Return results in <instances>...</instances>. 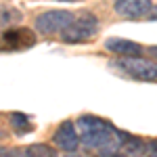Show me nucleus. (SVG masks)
Here are the masks:
<instances>
[{
	"instance_id": "14",
	"label": "nucleus",
	"mask_w": 157,
	"mask_h": 157,
	"mask_svg": "<svg viewBox=\"0 0 157 157\" xmlns=\"http://www.w3.org/2000/svg\"><path fill=\"white\" fill-rule=\"evenodd\" d=\"M98 157H128V155H124V153H105V155H98Z\"/></svg>"
},
{
	"instance_id": "7",
	"label": "nucleus",
	"mask_w": 157,
	"mask_h": 157,
	"mask_svg": "<svg viewBox=\"0 0 157 157\" xmlns=\"http://www.w3.org/2000/svg\"><path fill=\"white\" fill-rule=\"evenodd\" d=\"M36 42L34 32L25 29V27H11L2 34V46L6 48H27Z\"/></svg>"
},
{
	"instance_id": "16",
	"label": "nucleus",
	"mask_w": 157,
	"mask_h": 157,
	"mask_svg": "<svg viewBox=\"0 0 157 157\" xmlns=\"http://www.w3.org/2000/svg\"><path fill=\"white\" fill-rule=\"evenodd\" d=\"M151 17H155V19H157V6H153V11H151Z\"/></svg>"
},
{
	"instance_id": "2",
	"label": "nucleus",
	"mask_w": 157,
	"mask_h": 157,
	"mask_svg": "<svg viewBox=\"0 0 157 157\" xmlns=\"http://www.w3.org/2000/svg\"><path fill=\"white\" fill-rule=\"evenodd\" d=\"M97 32H98V19L92 13L84 11L78 17H73V21L67 25V29L61 34V38L67 44H82V42H88L90 38H94Z\"/></svg>"
},
{
	"instance_id": "13",
	"label": "nucleus",
	"mask_w": 157,
	"mask_h": 157,
	"mask_svg": "<svg viewBox=\"0 0 157 157\" xmlns=\"http://www.w3.org/2000/svg\"><path fill=\"white\" fill-rule=\"evenodd\" d=\"M147 153H149V157L157 155V140H153V143H149V145H147Z\"/></svg>"
},
{
	"instance_id": "5",
	"label": "nucleus",
	"mask_w": 157,
	"mask_h": 157,
	"mask_svg": "<svg viewBox=\"0 0 157 157\" xmlns=\"http://www.w3.org/2000/svg\"><path fill=\"white\" fill-rule=\"evenodd\" d=\"M52 143L57 149L65 151V153H75V149L82 145L80 143V134H78V128L71 120H65L59 128L52 134Z\"/></svg>"
},
{
	"instance_id": "15",
	"label": "nucleus",
	"mask_w": 157,
	"mask_h": 157,
	"mask_svg": "<svg viewBox=\"0 0 157 157\" xmlns=\"http://www.w3.org/2000/svg\"><path fill=\"white\" fill-rule=\"evenodd\" d=\"M151 50V55H153V57H157V46H153V48H149Z\"/></svg>"
},
{
	"instance_id": "19",
	"label": "nucleus",
	"mask_w": 157,
	"mask_h": 157,
	"mask_svg": "<svg viewBox=\"0 0 157 157\" xmlns=\"http://www.w3.org/2000/svg\"><path fill=\"white\" fill-rule=\"evenodd\" d=\"M2 134H4V132H2V130H0V136H2Z\"/></svg>"
},
{
	"instance_id": "11",
	"label": "nucleus",
	"mask_w": 157,
	"mask_h": 157,
	"mask_svg": "<svg viewBox=\"0 0 157 157\" xmlns=\"http://www.w3.org/2000/svg\"><path fill=\"white\" fill-rule=\"evenodd\" d=\"M25 153L27 157H57L55 153V149L48 145H42V143H38V145H29L25 149Z\"/></svg>"
},
{
	"instance_id": "17",
	"label": "nucleus",
	"mask_w": 157,
	"mask_h": 157,
	"mask_svg": "<svg viewBox=\"0 0 157 157\" xmlns=\"http://www.w3.org/2000/svg\"><path fill=\"white\" fill-rule=\"evenodd\" d=\"M65 157H84V155H75V153H69V155H65Z\"/></svg>"
},
{
	"instance_id": "8",
	"label": "nucleus",
	"mask_w": 157,
	"mask_h": 157,
	"mask_svg": "<svg viewBox=\"0 0 157 157\" xmlns=\"http://www.w3.org/2000/svg\"><path fill=\"white\" fill-rule=\"evenodd\" d=\"M105 48L120 55V57H140V52H143L140 44H136L132 40H124V38H107Z\"/></svg>"
},
{
	"instance_id": "10",
	"label": "nucleus",
	"mask_w": 157,
	"mask_h": 157,
	"mask_svg": "<svg viewBox=\"0 0 157 157\" xmlns=\"http://www.w3.org/2000/svg\"><path fill=\"white\" fill-rule=\"evenodd\" d=\"M9 124H11L19 134H27V132H32V128H34L32 121H29V117L23 115V113H11V115H9Z\"/></svg>"
},
{
	"instance_id": "18",
	"label": "nucleus",
	"mask_w": 157,
	"mask_h": 157,
	"mask_svg": "<svg viewBox=\"0 0 157 157\" xmlns=\"http://www.w3.org/2000/svg\"><path fill=\"white\" fill-rule=\"evenodd\" d=\"M61 2H78V0H61Z\"/></svg>"
},
{
	"instance_id": "20",
	"label": "nucleus",
	"mask_w": 157,
	"mask_h": 157,
	"mask_svg": "<svg viewBox=\"0 0 157 157\" xmlns=\"http://www.w3.org/2000/svg\"><path fill=\"white\" fill-rule=\"evenodd\" d=\"M151 157H157V155H151Z\"/></svg>"
},
{
	"instance_id": "3",
	"label": "nucleus",
	"mask_w": 157,
	"mask_h": 157,
	"mask_svg": "<svg viewBox=\"0 0 157 157\" xmlns=\"http://www.w3.org/2000/svg\"><path fill=\"white\" fill-rule=\"evenodd\" d=\"M115 67H120L121 71H126L128 75H132L136 80H157V63L155 61L143 59V57H121L113 63Z\"/></svg>"
},
{
	"instance_id": "6",
	"label": "nucleus",
	"mask_w": 157,
	"mask_h": 157,
	"mask_svg": "<svg viewBox=\"0 0 157 157\" xmlns=\"http://www.w3.org/2000/svg\"><path fill=\"white\" fill-rule=\"evenodd\" d=\"M113 11L124 19H140V17L151 15L153 0H115Z\"/></svg>"
},
{
	"instance_id": "12",
	"label": "nucleus",
	"mask_w": 157,
	"mask_h": 157,
	"mask_svg": "<svg viewBox=\"0 0 157 157\" xmlns=\"http://www.w3.org/2000/svg\"><path fill=\"white\" fill-rule=\"evenodd\" d=\"M0 157H27L25 149H6L0 147Z\"/></svg>"
},
{
	"instance_id": "1",
	"label": "nucleus",
	"mask_w": 157,
	"mask_h": 157,
	"mask_svg": "<svg viewBox=\"0 0 157 157\" xmlns=\"http://www.w3.org/2000/svg\"><path fill=\"white\" fill-rule=\"evenodd\" d=\"M75 128L80 134V143L86 149H92L101 155L117 153L126 138V132L115 130L107 120L97 117V115H80L75 121Z\"/></svg>"
},
{
	"instance_id": "4",
	"label": "nucleus",
	"mask_w": 157,
	"mask_h": 157,
	"mask_svg": "<svg viewBox=\"0 0 157 157\" xmlns=\"http://www.w3.org/2000/svg\"><path fill=\"white\" fill-rule=\"evenodd\" d=\"M71 21L73 13L69 11H46L36 17V29L44 36H55V34H63Z\"/></svg>"
},
{
	"instance_id": "9",
	"label": "nucleus",
	"mask_w": 157,
	"mask_h": 157,
	"mask_svg": "<svg viewBox=\"0 0 157 157\" xmlns=\"http://www.w3.org/2000/svg\"><path fill=\"white\" fill-rule=\"evenodd\" d=\"M21 19H23V13L19 9L0 4V29H11L13 25L21 23Z\"/></svg>"
}]
</instances>
